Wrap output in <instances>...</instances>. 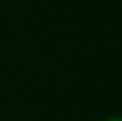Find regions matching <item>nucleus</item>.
<instances>
[{
	"label": "nucleus",
	"mask_w": 122,
	"mask_h": 121,
	"mask_svg": "<svg viewBox=\"0 0 122 121\" xmlns=\"http://www.w3.org/2000/svg\"><path fill=\"white\" fill-rule=\"evenodd\" d=\"M104 121H122V114H119V116H110V118L104 119Z\"/></svg>",
	"instance_id": "1"
}]
</instances>
